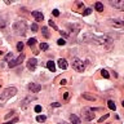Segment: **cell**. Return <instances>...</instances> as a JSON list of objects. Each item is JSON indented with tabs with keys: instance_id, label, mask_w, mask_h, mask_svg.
Segmentation results:
<instances>
[{
	"instance_id": "1",
	"label": "cell",
	"mask_w": 124,
	"mask_h": 124,
	"mask_svg": "<svg viewBox=\"0 0 124 124\" xmlns=\"http://www.w3.org/2000/svg\"><path fill=\"white\" fill-rule=\"evenodd\" d=\"M80 40L83 43H94V44H100V45H106L112 43V39L108 36H96L91 32L84 34L83 36L80 38Z\"/></svg>"
},
{
	"instance_id": "2",
	"label": "cell",
	"mask_w": 124,
	"mask_h": 124,
	"mask_svg": "<svg viewBox=\"0 0 124 124\" xmlns=\"http://www.w3.org/2000/svg\"><path fill=\"white\" fill-rule=\"evenodd\" d=\"M16 93H17V88H16V87L5 88L3 91V93H0V105H4L8 100L10 98V97H13Z\"/></svg>"
},
{
	"instance_id": "3",
	"label": "cell",
	"mask_w": 124,
	"mask_h": 124,
	"mask_svg": "<svg viewBox=\"0 0 124 124\" xmlns=\"http://www.w3.org/2000/svg\"><path fill=\"white\" fill-rule=\"evenodd\" d=\"M13 31L16 35H25L26 34V23L25 21H16L13 23Z\"/></svg>"
},
{
	"instance_id": "4",
	"label": "cell",
	"mask_w": 124,
	"mask_h": 124,
	"mask_svg": "<svg viewBox=\"0 0 124 124\" xmlns=\"http://www.w3.org/2000/svg\"><path fill=\"white\" fill-rule=\"evenodd\" d=\"M94 111H97V108H92V107H84L83 111H81V115H83V119L87 120V122H91V120L94 119Z\"/></svg>"
},
{
	"instance_id": "5",
	"label": "cell",
	"mask_w": 124,
	"mask_h": 124,
	"mask_svg": "<svg viewBox=\"0 0 124 124\" xmlns=\"http://www.w3.org/2000/svg\"><path fill=\"white\" fill-rule=\"evenodd\" d=\"M72 69L75 70V71H78V72H83L85 70V65L83 63V61H81V60L74 57L72 58Z\"/></svg>"
},
{
	"instance_id": "6",
	"label": "cell",
	"mask_w": 124,
	"mask_h": 124,
	"mask_svg": "<svg viewBox=\"0 0 124 124\" xmlns=\"http://www.w3.org/2000/svg\"><path fill=\"white\" fill-rule=\"evenodd\" d=\"M108 25L115 29H124V19H119V18H111L108 19Z\"/></svg>"
},
{
	"instance_id": "7",
	"label": "cell",
	"mask_w": 124,
	"mask_h": 124,
	"mask_svg": "<svg viewBox=\"0 0 124 124\" xmlns=\"http://www.w3.org/2000/svg\"><path fill=\"white\" fill-rule=\"evenodd\" d=\"M23 60H25V54L21 53L17 58H16V60H10V62H9V67L12 69V67H16V66L21 65L22 62H23Z\"/></svg>"
},
{
	"instance_id": "8",
	"label": "cell",
	"mask_w": 124,
	"mask_h": 124,
	"mask_svg": "<svg viewBox=\"0 0 124 124\" xmlns=\"http://www.w3.org/2000/svg\"><path fill=\"white\" fill-rule=\"evenodd\" d=\"M27 88H29V91H30L31 93H38V92L41 91V85L38 84V83H30Z\"/></svg>"
},
{
	"instance_id": "9",
	"label": "cell",
	"mask_w": 124,
	"mask_h": 124,
	"mask_svg": "<svg viewBox=\"0 0 124 124\" xmlns=\"http://www.w3.org/2000/svg\"><path fill=\"white\" fill-rule=\"evenodd\" d=\"M36 66H38V60L36 58H30V60L27 61V69H29L30 71H35Z\"/></svg>"
},
{
	"instance_id": "10",
	"label": "cell",
	"mask_w": 124,
	"mask_h": 124,
	"mask_svg": "<svg viewBox=\"0 0 124 124\" xmlns=\"http://www.w3.org/2000/svg\"><path fill=\"white\" fill-rule=\"evenodd\" d=\"M31 14H32V17L35 18L36 22H40V21H43V18H44V16H43L41 12H38V10H34Z\"/></svg>"
},
{
	"instance_id": "11",
	"label": "cell",
	"mask_w": 124,
	"mask_h": 124,
	"mask_svg": "<svg viewBox=\"0 0 124 124\" xmlns=\"http://www.w3.org/2000/svg\"><path fill=\"white\" fill-rule=\"evenodd\" d=\"M58 67L60 69H62V70H66L69 67V65H67V61L65 60V58H60V60H58Z\"/></svg>"
},
{
	"instance_id": "12",
	"label": "cell",
	"mask_w": 124,
	"mask_h": 124,
	"mask_svg": "<svg viewBox=\"0 0 124 124\" xmlns=\"http://www.w3.org/2000/svg\"><path fill=\"white\" fill-rule=\"evenodd\" d=\"M46 67H48V70H49V71H52V72L56 71V65H54L53 61H48V62H46Z\"/></svg>"
},
{
	"instance_id": "13",
	"label": "cell",
	"mask_w": 124,
	"mask_h": 124,
	"mask_svg": "<svg viewBox=\"0 0 124 124\" xmlns=\"http://www.w3.org/2000/svg\"><path fill=\"white\" fill-rule=\"evenodd\" d=\"M83 98H85V100H88V101H96L97 100V97L96 96H91V94H88V93H83Z\"/></svg>"
},
{
	"instance_id": "14",
	"label": "cell",
	"mask_w": 124,
	"mask_h": 124,
	"mask_svg": "<svg viewBox=\"0 0 124 124\" xmlns=\"http://www.w3.org/2000/svg\"><path fill=\"white\" fill-rule=\"evenodd\" d=\"M70 120H71V124H80V120L76 115H70Z\"/></svg>"
},
{
	"instance_id": "15",
	"label": "cell",
	"mask_w": 124,
	"mask_h": 124,
	"mask_svg": "<svg viewBox=\"0 0 124 124\" xmlns=\"http://www.w3.org/2000/svg\"><path fill=\"white\" fill-rule=\"evenodd\" d=\"M107 106H108V108H110V110H115V108H116L115 102H114L112 100H108V101H107Z\"/></svg>"
},
{
	"instance_id": "16",
	"label": "cell",
	"mask_w": 124,
	"mask_h": 124,
	"mask_svg": "<svg viewBox=\"0 0 124 124\" xmlns=\"http://www.w3.org/2000/svg\"><path fill=\"white\" fill-rule=\"evenodd\" d=\"M94 8H96L97 12H102L103 10V4L102 3H96L94 4Z\"/></svg>"
},
{
	"instance_id": "17",
	"label": "cell",
	"mask_w": 124,
	"mask_h": 124,
	"mask_svg": "<svg viewBox=\"0 0 124 124\" xmlns=\"http://www.w3.org/2000/svg\"><path fill=\"white\" fill-rule=\"evenodd\" d=\"M32 100H35V97H29V98H26L25 101H22V102H21L22 103V107L25 108L27 106V102H30V101H32Z\"/></svg>"
},
{
	"instance_id": "18",
	"label": "cell",
	"mask_w": 124,
	"mask_h": 124,
	"mask_svg": "<svg viewBox=\"0 0 124 124\" xmlns=\"http://www.w3.org/2000/svg\"><path fill=\"white\" fill-rule=\"evenodd\" d=\"M46 120V116L45 115H38L36 116V122H39V123H44Z\"/></svg>"
},
{
	"instance_id": "19",
	"label": "cell",
	"mask_w": 124,
	"mask_h": 124,
	"mask_svg": "<svg viewBox=\"0 0 124 124\" xmlns=\"http://www.w3.org/2000/svg\"><path fill=\"white\" fill-rule=\"evenodd\" d=\"M75 5H76V8H78V9H76L78 12H81V10H83V8H84V4L81 3V1H76Z\"/></svg>"
},
{
	"instance_id": "20",
	"label": "cell",
	"mask_w": 124,
	"mask_h": 124,
	"mask_svg": "<svg viewBox=\"0 0 124 124\" xmlns=\"http://www.w3.org/2000/svg\"><path fill=\"white\" fill-rule=\"evenodd\" d=\"M110 4L111 5H114L115 8H119V9H122V4H123V1L120 3V1H110Z\"/></svg>"
},
{
	"instance_id": "21",
	"label": "cell",
	"mask_w": 124,
	"mask_h": 124,
	"mask_svg": "<svg viewBox=\"0 0 124 124\" xmlns=\"http://www.w3.org/2000/svg\"><path fill=\"white\" fill-rule=\"evenodd\" d=\"M101 75H102L105 79H108V78H110V74L107 72V70H101Z\"/></svg>"
},
{
	"instance_id": "22",
	"label": "cell",
	"mask_w": 124,
	"mask_h": 124,
	"mask_svg": "<svg viewBox=\"0 0 124 124\" xmlns=\"http://www.w3.org/2000/svg\"><path fill=\"white\" fill-rule=\"evenodd\" d=\"M39 46H40V50H46L49 48V45L46 44V43H40V45H39Z\"/></svg>"
},
{
	"instance_id": "23",
	"label": "cell",
	"mask_w": 124,
	"mask_h": 124,
	"mask_svg": "<svg viewBox=\"0 0 124 124\" xmlns=\"http://www.w3.org/2000/svg\"><path fill=\"white\" fill-rule=\"evenodd\" d=\"M35 43H36V39H35V38H31V39H29V41H27V45L32 46V45H35Z\"/></svg>"
},
{
	"instance_id": "24",
	"label": "cell",
	"mask_w": 124,
	"mask_h": 124,
	"mask_svg": "<svg viewBox=\"0 0 124 124\" xmlns=\"http://www.w3.org/2000/svg\"><path fill=\"white\" fill-rule=\"evenodd\" d=\"M41 32H43V35H44L45 38H49V32H48V29H46V27H43Z\"/></svg>"
},
{
	"instance_id": "25",
	"label": "cell",
	"mask_w": 124,
	"mask_h": 124,
	"mask_svg": "<svg viewBox=\"0 0 124 124\" xmlns=\"http://www.w3.org/2000/svg\"><path fill=\"white\" fill-rule=\"evenodd\" d=\"M49 26H52V27H53L54 30H56V31H58V32H60V29H58V27L56 26V23H54V22L52 21V19H50V21H49Z\"/></svg>"
},
{
	"instance_id": "26",
	"label": "cell",
	"mask_w": 124,
	"mask_h": 124,
	"mask_svg": "<svg viewBox=\"0 0 124 124\" xmlns=\"http://www.w3.org/2000/svg\"><path fill=\"white\" fill-rule=\"evenodd\" d=\"M17 50H18V52H22V50H23V43L22 41H19L17 44Z\"/></svg>"
},
{
	"instance_id": "27",
	"label": "cell",
	"mask_w": 124,
	"mask_h": 124,
	"mask_svg": "<svg viewBox=\"0 0 124 124\" xmlns=\"http://www.w3.org/2000/svg\"><path fill=\"white\" fill-rule=\"evenodd\" d=\"M108 116H110V115H108V114H105L103 116H101V118L98 119V123H102V122H103V120H106V119L108 118Z\"/></svg>"
},
{
	"instance_id": "28",
	"label": "cell",
	"mask_w": 124,
	"mask_h": 124,
	"mask_svg": "<svg viewBox=\"0 0 124 124\" xmlns=\"http://www.w3.org/2000/svg\"><path fill=\"white\" fill-rule=\"evenodd\" d=\"M57 44H58V45H65V44H66L65 39H62V38H61V39H58V40H57Z\"/></svg>"
},
{
	"instance_id": "29",
	"label": "cell",
	"mask_w": 124,
	"mask_h": 124,
	"mask_svg": "<svg viewBox=\"0 0 124 124\" xmlns=\"http://www.w3.org/2000/svg\"><path fill=\"white\" fill-rule=\"evenodd\" d=\"M91 13H92V9H91V8H87V9L83 12V16H88V14H91Z\"/></svg>"
},
{
	"instance_id": "30",
	"label": "cell",
	"mask_w": 124,
	"mask_h": 124,
	"mask_svg": "<svg viewBox=\"0 0 124 124\" xmlns=\"http://www.w3.org/2000/svg\"><path fill=\"white\" fill-rule=\"evenodd\" d=\"M3 27H5V21L0 17V29H3Z\"/></svg>"
},
{
	"instance_id": "31",
	"label": "cell",
	"mask_w": 124,
	"mask_h": 124,
	"mask_svg": "<svg viewBox=\"0 0 124 124\" xmlns=\"http://www.w3.org/2000/svg\"><path fill=\"white\" fill-rule=\"evenodd\" d=\"M31 29H32L34 32H36V31H38V25H36V23H32V25H31Z\"/></svg>"
},
{
	"instance_id": "32",
	"label": "cell",
	"mask_w": 124,
	"mask_h": 124,
	"mask_svg": "<svg viewBox=\"0 0 124 124\" xmlns=\"http://www.w3.org/2000/svg\"><path fill=\"white\" fill-rule=\"evenodd\" d=\"M18 122V118H14L13 120H10V122H7V123H3V124H12V123H17Z\"/></svg>"
},
{
	"instance_id": "33",
	"label": "cell",
	"mask_w": 124,
	"mask_h": 124,
	"mask_svg": "<svg viewBox=\"0 0 124 124\" xmlns=\"http://www.w3.org/2000/svg\"><path fill=\"white\" fill-rule=\"evenodd\" d=\"M12 57H13V54H12V53H8L7 56H5V61H8V60H12Z\"/></svg>"
},
{
	"instance_id": "34",
	"label": "cell",
	"mask_w": 124,
	"mask_h": 124,
	"mask_svg": "<svg viewBox=\"0 0 124 124\" xmlns=\"http://www.w3.org/2000/svg\"><path fill=\"white\" fill-rule=\"evenodd\" d=\"M34 110H35V112H40L41 111V106H39V105H38V106H35Z\"/></svg>"
},
{
	"instance_id": "35",
	"label": "cell",
	"mask_w": 124,
	"mask_h": 124,
	"mask_svg": "<svg viewBox=\"0 0 124 124\" xmlns=\"http://www.w3.org/2000/svg\"><path fill=\"white\" fill-rule=\"evenodd\" d=\"M63 100H65V101L69 100V92H65V93H63Z\"/></svg>"
},
{
	"instance_id": "36",
	"label": "cell",
	"mask_w": 124,
	"mask_h": 124,
	"mask_svg": "<svg viewBox=\"0 0 124 124\" xmlns=\"http://www.w3.org/2000/svg\"><path fill=\"white\" fill-rule=\"evenodd\" d=\"M53 16H54V17H58V16H60V12H58L57 9H54L53 10Z\"/></svg>"
},
{
	"instance_id": "37",
	"label": "cell",
	"mask_w": 124,
	"mask_h": 124,
	"mask_svg": "<svg viewBox=\"0 0 124 124\" xmlns=\"http://www.w3.org/2000/svg\"><path fill=\"white\" fill-rule=\"evenodd\" d=\"M52 106H53V107H60V106H61V103H58V102H53V103H52Z\"/></svg>"
},
{
	"instance_id": "38",
	"label": "cell",
	"mask_w": 124,
	"mask_h": 124,
	"mask_svg": "<svg viewBox=\"0 0 124 124\" xmlns=\"http://www.w3.org/2000/svg\"><path fill=\"white\" fill-rule=\"evenodd\" d=\"M13 114H14V111H13V110H12V111H9V112L7 114V118H9V116H12Z\"/></svg>"
},
{
	"instance_id": "39",
	"label": "cell",
	"mask_w": 124,
	"mask_h": 124,
	"mask_svg": "<svg viewBox=\"0 0 124 124\" xmlns=\"http://www.w3.org/2000/svg\"><path fill=\"white\" fill-rule=\"evenodd\" d=\"M66 83H67V81H66L65 79H63V80H61V84H62V85H66Z\"/></svg>"
},
{
	"instance_id": "40",
	"label": "cell",
	"mask_w": 124,
	"mask_h": 124,
	"mask_svg": "<svg viewBox=\"0 0 124 124\" xmlns=\"http://www.w3.org/2000/svg\"><path fill=\"white\" fill-rule=\"evenodd\" d=\"M122 9L124 10V1H123V4H122Z\"/></svg>"
},
{
	"instance_id": "41",
	"label": "cell",
	"mask_w": 124,
	"mask_h": 124,
	"mask_svg": "<svg viewBox=\"0 0 124 124\" xmlns=\"http://www.w3.org/2000/svg\"><path fill=\"white\" fill-rule=\"evenodd\" d=\"M122 106H123V107H124V100H123V101H122Z\"/></svg>"
},
{
	"instance_id": "42",
	"label": "cell",
	"mask_w": 124,
	"mask_h": 124,
	"mask_svg": "<svg viewBox=\"0 0 124 124\" xmlns=\"http://www.w3.org/2000/svg\"><path fill=\"white\" fill-rule=\"evenodd\" d=\"M58 124H67V123H66V122H62V123H58Z\"/></svg>"
},
{
	"instance_id": "43",
	"label": "cell",
	"mask_w": 124,
	"mask_h": 124,
	"mask_svg": "<svg viewBox=\"0 0 124 124\" xmlns=\"http://www.w3.org/2000/svg\"><path fill=\"white\" fill-rule=\"evenodd\" d=\"M1 54H3V52H0V56H1Z\"/></svg>"
}]
</instances>
